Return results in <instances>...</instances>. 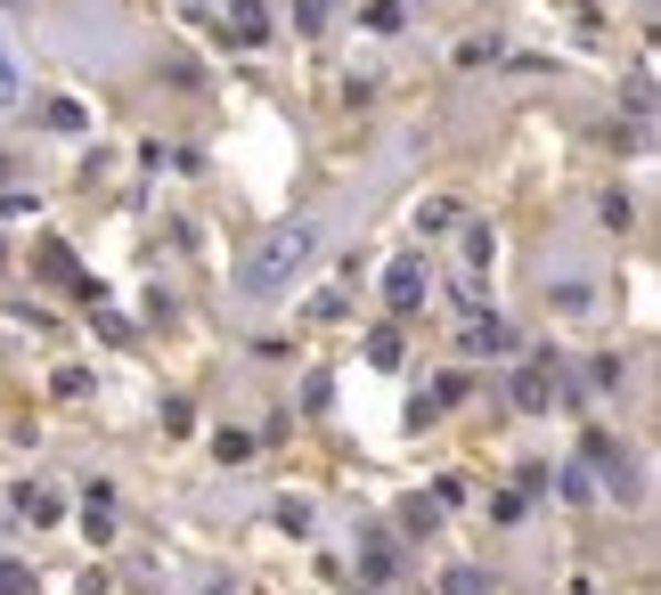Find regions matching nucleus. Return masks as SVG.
<instances>
[{"mask_svg": "<svg viewBox=\"0 0 661 595\" xmlns=\"http://www.w3.org/2000/svg\"><path fill=\"white\" fill-rule=\"evenodd\" d=\"M547 400H555V383L540 367H523V376H514V408H547Z\"/></svg>", "mask_w": 661, "mask_h": 595, "instance_id": "nucleus-5", "label": "nucleus"}, {"mask_svg": "<svg viewBox=\"0 0 661 595\" xmlns=\"http://www.w3.org/2000/svg\"><path fill=\"white\" fill-rule=\"evenodd\" d=\"M9 98H17V74H9V57H0V107H9Z\"/></svg>", "mask_w": 661, "mask_h": 595, "instance_id": "nucleus-12", "label": "nucleus"}, {"mask_svg": "<svg viewBox=\"0 0 661 595\" xmlns=\"http://www.w3.org/2000/svg\"><path fill=\"white\" fill-rule=\"evenodd\" d=\"M311 253H319V229H311V220H286V229L262 245V253H245V270H237V278L254 285V294H270V285H286Z\"/></svg>", "mask_w": 661, "mask_h": 595, "instance_id": "nucleus-1", "label": "nucleus"}, {"mask_svg": "<svg viewBox=\"0 0 661 595\" xmlns=\"http://www.w3.org/2000/svg\"><path fill=\"white\" fill-rule=\"evenodd\" d=\"M41 122H50V131H82V122H90V115H82L74 98H50V107H41Z\"/></svg>", "mask_w": 661, "mask_h": 595, "instance_id": "nucleus-7", "label": "nucleus"}, {"mask_svg": "<svg viewBox=\"0 0 661 595\" xmlns=\"http://www.w3.org/2000/svg\"><path fill=\"white\" fill-rule=\"evenodd\" d=\"M327 9H335V0H295V17H302V25H327Z\"/></svg>", "mask_w": 661, "mask_h": 595, "instance_id": "nucleus-11", "label": "nucleus"}, {"mask_svg": "<svg viewBox=\"0 0 661 595\" xmlns=\"http://www.w3.org/2000/svg\"><path fill=\"white\" fill-rule=\"evenodd\" d=\"M25 587H33V571H25V563H0V595H25Z\"/></svg>", "mask_w": 661, "mask_h": 595, "instance_id": "nucleus-9", "label": "nucleus"}, {"mask_svg": "<svg viewBox=\"0 0 661 595\" xmlns=\"http://www.w3.org/2000/svg\"><path fill=\"white\" fill-rule=\"evenodd\" d=\"M367 359H376V367H401V335H392V326H376V335H367Z\"/></svg>", "mask_w": 661, "mask_h": 595, "instance_id": "nucleus-8", "label": "nucleus"}, {"mask_svg": "<svg viewBox=\"0 0 661 595\" xmlns=\"http://www.w3.org/2000/svg\"><path fill=\"white\" fill-rule=\"evenodd\" d=\"M262 33H270V17H262L254 0H237V9H230V41H245V50H254Z\"/></svg>", "mask_w": 661, "mask_h": 595, "instance_id": "nucleus-3", "label": "nucleus"}, {"mask_svg": "<svg viewBox=\"0 0 661 595\" xmlns=\"http://www.w3.org/2000/svg\"><path fill=\"white\" fill-rule=\"evenodd\" d=\"M466 351H507V326L499 318H466Z\"/></svg>", "mask_w": 661, "mask_h": 595, "instance_id": "nucleus-6", "label": "nucleus"}, {"mask_svg": "<svg viewBox=\"0 0 661 595\" xmlns=\"http://www.w3.org/2000/svg\"><path fill=\"white\" fill-rule=\"evenodd\" d=\"M17 515H25V522H57V498L41 482H25V489H17Z\"/></svg>", "mask_w": 661, "mask_h": 595, "instance_id": "nucleus-4", "label": "nucleus"}, {"mask_svg": "<svg viewBox=\"0 0 661 595\" xmlns=\"http://www.w3.org/2000/svg\"><path fill=\"white\" fill-rule=\"evenodd\" d=\"M384 294H392V311H417V302H425V261L401 253V261L384 270Z\"/></svg>", "mask_w": 661, "mask_h": 595, "instance_id": "nucleus-2", "label": "nucleus"}, {"mask_svg": "<svg viewBox=\"0 0 661 595\" xmlns=\"http://www.w3.org/2000/svg\"><path fill=\"white\" fill-rule=\"evenodd\" d=\"M441 587H449V595H482L490 580H482V571H449V580H441Z\"/></svg>", "mask_w": 661, "mask_h": 595, "instance_id": "nucleus-10", "label": "nucleus"}]
</instances>
